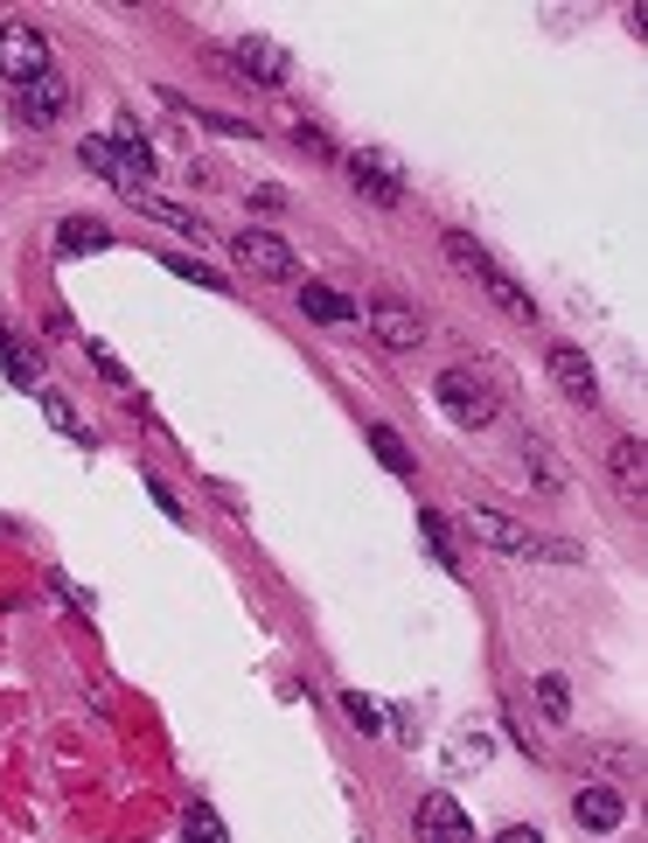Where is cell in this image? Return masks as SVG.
Segmentation results:
<instances>
[{"label": "cell", "instance_id": "cell-18", "mask_svg": "<svg viewBox=\"0 0 648 843\" xmlns=\"http://www.w3.org/2000/svg\"><path fill=\"white\" fill-rule=\"evenodd\" d=\"M43 418H49V426L70 439V447H99V432H91L84 418H78V405H70L63 391H43Z\"/></svg>", "mask_w": 648, "mask_h": 843}, {"label": "cell", "instance_id": "cell-25", "mask_svg": "<svg viewBox=\"0 0 648 843\" xmlns=\"http://www.w3.org/2000/svg\"><path fill=\"white\" fill-rule=\"evenodd\" d=\"M167 273H175V279H196V286H209V293H231V279H223L217 265H202V258H182V252H175V258H167Z\"/></svg>", "mask_w": 648, "mask_h": 843}, {"label": "cell", "instance_id": "cell-17", "mask_svg": "<svg viewBox=\"0 0 648 843\" xmlns=\"http://www.w3.org/2000/svg\"><path fill=\"white\" fill-rule=\"evenodd\" d=\"M78 161H84L99 182H112V188H126V196H132V175H126V161H119V147H112V140H99V132H91V140H78Z\"/></svg>", "mask_w": 648, "mask_h": 843}, {"label": "cell", "instance_id": "cell-14", "mask_svg": "<svg viewBox=\"0 0 648 843\" xmlns=\"http://www.w3.org/2000/svg\"><path fill=\"white\" fill-rule=\"evenodd\" d=\"M606 467H614V482H621L627 503H641V495H648V453H641V439H614V447H606Z\"/></svg>", "mask_w": 648, "mask_h": 843}, {"label": "cell", "instance_id": "cell-13", "mask_svg": "<svg viewBox=\"0 0 648 843\" xmlns=\"http://www.w3.org/2000/svg\"><path fill=\"white\" fill-rule=\"evenodd\" d=\"M300 307H308V321H328V328L363 321V307H356L349 293H335V286H321V279H300Z\"/></svg>", "mask_w": 648, "mask_h": 843}, {"label": "cell", "instance_id": "cell-6", "mask_svg": "<svg viewBox=\"0 0 648 843\" xmlns=\"http://www.w3.org/2000/svg\"><path fill=\"white\" fill-rule=\"evenodd\" d=\"M43 70H49V43H43V28H28V22H8V28H0V77H8L14 91L35 84Z\"/></svg>", "mask_w": 648, "mask_h": 843}, {"label": "cell", "instance_id": "cell-8", "mask_svg": "<svg viewBox=\"0 0 648 843\" xmlns=\"http://www.w3.org/2000/svg\"><path fill=\"white\" fill-rule=\"evenodd\" d=\"M551 383H558L579 412L600 405V370H593V356H586L579 342H551Z\"/></svg>", "mask_w": 648, "mask_h": 843}, {"label": "cell", "instance_id": "cell-20", "mask_svg": "<svg viewBox=\"0 0 648 843\" xmlns=\"http://www.w3.org/2000/svg\"><path fill=\"white\" fill-rule=\"evenodd\" d=\"M370 447H377V460H384L391 474H412V467H418V460H412V447L397 439V426H384V418L370 426Z\"/></svg>", "mask_w": 648, "mask_h": 843}, {"label": "cell", "instance_id": "cell-30", "mask_svg": "<svg viewBox=\"0 0 648 843\" xmlns=\"http://www.w3.org/2000/svg\"><path fill=\"white\" fill-rule=\"evenodd\" d=\"M293 140H300V147H308V153H335V147H328V132H321V126H308V119H300V126H293Z\"/></svg>", "mask_w": 648, "mask_h": 843}, {"label": "cell", "instance_id": "cell-22", "mask_svg": "<svg viewBox=\"0 0 648 843\" xmlns=\"http://www.w3.org/2000/svg\"><path fill=\"white\" fill-rule=\"evenodd\" d=\"M182 836H188V843H231L209 801H188V809H182Z\"/></svg>", "mask_w": 648, "mask_h": 843}, {"label": "cell", "instance_id": "cell-24", "mask_svg": "<svg viewBox=\"0 0 648 843\" xmlns=\"http://www.w3.org/2000/svg\"><path fill=\"white\" fill-rule=\"evenodd\" d=\"M523 460H530V474H537V488H551V495L565 488V467L551 460V447H544V439H523Z\"/></svg>", "mask_w": 648, "mask_h": 843}, {"label": "cell", "instance_id": "cell-21", "mask_svg": "<svg viewBox=\"0 0 648 843\" xmlns=\"http://www.w3.org/2000/svg\"><path fill=\"white\" fill-rule=\"evenodd\" d=\"M537 704H544L551 725H571V683L558 677V669H544V677H537Z\"/></svg>", "mask_w": 648, "mask_h": 843}, {"label": "cell", "instance_id": "cell-1", "mask_svg": "<svg viewBox=\"0 0 648 843\" xmlns=\"http://www.w3.org/2000/svg\"><path fill=\"white\" fill-rule=\"evenodd\" d=\"M440 252L453 258V273H467V279H474V286H482V293H488L495 307H502V314H509V321H523V328H537V300H530V293H523V286H517V279H509V273H502V265H495V258L482 252V244H474V238H467V230H440Z\"/></svg>", "mask_w": 648, "mask_h": 843}, {"label": "cell", "instance_id": "cell-7", "mask_svg": "<svg viewBox=\"0 0 648 843\" xmlns=\"http://www.w3.org/2000/svg\"><path fill=\"white\" fill-rule=\"evenodd\" d=\"M363 321H370V335L384 342L391 356H405V349H418V342H426V321H418V307L391 300V293H377V300L363 307Z\"/></svg>", "mask_w": 648, "mask_h": 843}, {"label": "cell", "instance_id": "cell-11", "mask_svg": "<svg viewBox=\"0 0 648 843\" xmlns=\"http://www.w3.org/2000/svg\"><path fill=\"white\" fill-rule=\"evenodd\" d=\"M63 105H70V84H63L56 70H43L35 84H22V91H14V119H22V126H35V132L63 119Z\"/></svg>", "mask_w": 648, "mask_h": 843}, {"label": "cell", "instance_id": "cell-27", "mask_svg": "<svg viewBox=\"0 0 648 843\" xmlns=\"http://www.w3.org/2000/svg\"><path fill=\"white\" fill-rule=\"evenodd\" d=\"M342 712H349V725L356 732H384V712L363 697V690H342Z\"/></svg>", "mask_w": 648, "mask_h": 843}, {"label": "cell", "instance_id": "cell-2", "mask_svg": "<svg viewBox=\"0 0 648 843\" xmlns=\"http://www.w3.org/2000/svg\"><path fill=\"white\" fill-rule=\"evenodd\" d=\"M461 523H467L474 544L502 551V558H551V565H571V558H579L571 544H558V536H537L530 523H517V516H502V509H488V503H474Z\"/></svg>", "mask_w": 648, "mask_h": 843}, {"label": "cell", "instance_id": "cell-5", "mask_svg": "<svg viewBox=\"0 0 648 843\" xmlns=\"http://www.w3.org/2000/svg\"><path fill=\"white\" fill-rule=\"evenodd\" d=\"M349 182H356V196H370L377 209L405 203V168H397L391 153H377V147H356L349 153Z\"/></svg>", "mask_w": 648, "mask_h": 843}, {"label": "cell", "instance_id": "cell-4", "mask_svg": "<svg viewBox=\"0 0 648 843\" xmlns=\"http://www.w3.org/2000/svg\"><path fill=\"white\" fill-rule=\"evenodd\" d=\"M231 258H238L252 279H300L293 244L273 238V230H238V238H231Z\"/></svg>", "mask_w": 648, "mask_h": 843}, {"label": "cell", "instance_id": "cell-9", "mask_svg": "<svg viewBox=\"0 0 648 843\" xmlns=\"http://www.w3.org/2000/svg\"><path fill=\"white\" fill-rule=\"evenodd\" d=\"M231 63H238V77H252V84H265V91H279L286 77H293V56H286L273 35H238Z\"/></svg>", "mask_w": 648, "mask_h": 843}, {"label": "cell", "instance_id": "cell-16", "mask_svg": "<svg viewBox=\"0 0 648 843\" xmlns=\"http://www.w3.org/2000/svg\"><path fill=\"white\" fill-rule=\"evenodd\" d=\"M132 209H140V217H154V223H167V230H182V238H196V244L209 238L196 209H182V203H161V196H147V188H132Z\"/></svg>", "mask_w": 648, "mask_h": 843}, {"label": "cell", "instance_id": "cell-26", "mask_svg": "<svg viewBox=\"0 0 648 843\" xmlns=\"http://www.w3.org/2000/svg\"><path fill=\"white\" fill-rule=\"evenodd\" d=\"M84 356H91V370H99V377L112 383V391H132V377H126V362H119V356H112V349H105V342H84Z\"/></svg>", "mask_w": 648, "mask_h": 843}, {"label": "cell", "instance_id": "cell-23", "mask_svg": "<svg viewBox=\"0 0 648 843\" xmlns=\"http://www.w3.org/2000/svg\"><path fill=\"white\" fill-rule=\"evenodd\" d=\"M418 536H426V544H432V558H440L447 571H461V551H453V536H447V523H440V516H432V509H418Z\"/></svg>", "mask_w": 648, "mask_h": 843}, {"label": "cell", "instance_id": "cell-31", "mask_svg": "<svg viewBox=\"0 0 648 843\" xmlns=\"http://www.w3.org/2000/svg\"><path fill=\"white\" fill-rule=\"evenodd\" d=\"M147 495L161 503V516H175V523H182V503H175V488H167V482H147Z\"/></svg>", "mask_w": 648, "mask_h": 843}, {"label": "cell", "instance_id": "cell-15", "mask_svg": "<svg viewBox=\"0 0 648 843\" xmlns=\"http://www.w3.org/2000/svg\"><path fill=\"white\" fill-rule=\"evenodd\" d=\"M105 244H112V230H105L99 217H63V223H56V252H63V258L105 252Z\"/></svg>", "mask_w": 648, "mask_h": 843}, {"label": "cell", "instance_id": "cell-10", "mask_svg": "<svg viewBox=\"0 0 648 843\" xmlns=\"http://www.w3.org/2000/svg\"><path fill=\"white\" fill-rule=\"evenodd\" d=\"M412 830H418V843H474V822H467V809L447 788H432L426 801H418Z\"/></svg>", "mask_w": 648, "mask_h": 843}, {"label": "cell", "instance_id": "cell-19", "mask_svg": "<svg viewBox=\"0 0 648 843\" xmlns=\"http://www.w3.org/2000/svg\"><path fill=\"white\" fill-rule=\"evenodd\" d=\"M0 370H8V383H43V356L28 349V342H14V335H0Z\"/></svg>", "mask_w": 648, "mask_h": 843}, {"label": "cell", "instance_id": "cell-29", "mask_svg": "<svg viewBox=\"0 0 648 843\" xmlns=\"http://www.w3.org/2000/svg\"><path fill=\"white\" fill-rule=\"evenodd\" d=\"M488 760V732H461L453 739V766H482Z\"/></svg>", "mask_w": 648, "mask_h": 843}, {"label": "cell", "instance_id": "cell-28", "mask_svg": "<svg viewBox=\"0 0 648 843\" xmlns=\"http://www.w3.org/2000/svg\"><path fill=\"white\" fill-rule=\"evenodd\" d=\"M196 126L223 132V140H258V126H252V119H231V112H196Z\"/></svg>", "mask_w": 648, "mask_h": 843}, {"label": "cell", "instance_id": "cell-32", "mask_svg": "<svg viewBox=\"0 0 648 843\" xmlns=\"http://www.w3.org/2000/svg\"><path fill=\"white\" fill-rule=\"evenodd\" d=\"M495 843H544V836H537V830H502Z\"/></svg>", "mask_w": 648, "mask_h": 843}, {"label": "cell", "instance_id": "cell-3", "mask_svg": "<svg viewBox=\"0 0 648 843\" xmlns=\"http://www.w3.org/2000/svg\"><path fill=\"white\" fill-rule=\"evenodd\" d=\"M432 397H440V412L453 418V426H467V432H482V426H495V391L474 370H447L440 383H432Z\"/></svg>", "mask_w": 648, "mask_h": 843}, {"label": "cell", "instance_id": "cell-12", "mask_svg": "<svg viewBox=\"0 0 648 843\" xmlns=\"http://www.w3.org/2000/svg\"><path fill=\"white\" fill-rule=\"evenodd\" d=\"M571 816H579V830H621V816H627V795L621 788H579L571 795Z\"/></svg>", "mask_w": 648, "mask_h": 843}]
</instances>
